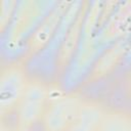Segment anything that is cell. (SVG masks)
I'll return each mask as SVG.
<instances>
[{
  "instance_id": "cell-1",
  "label": "cell",
  "mask_w": 131,
  "mask_h": 131,
  "mask_svg": "<svg viewBox=\"0 0 131 131\" xmlns=\"http://www.w3.org/2000/svg\"><path fill=\"white\" fill-rule=\"evenodd\" d=\"M1 128L3 131H19L21 128L20 104L15 101L7 105L1 114Z\"/></svg>"
}]
</instances>
